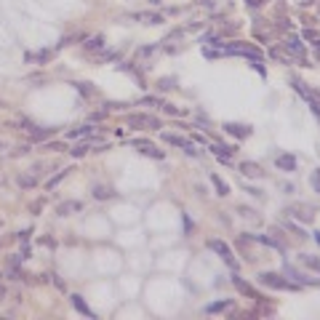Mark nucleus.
Returning a JSON list of instances; mask_svg holds the SVG:
<instances>
[{
    "instance_id": "obj_20",
    "label": "nucleus",
    "mask_w": 320,
    "mask_h": 320,
    "mask_svg": "<svg viewBox=\"0 0 320 320\" xmlns=\"http://www.w3.org/2000/svg\"><path fill=\"white\" fill-rule=\"evenodd\" d=\"M312 187H315V192H320V168L312 174Z\"/></svg>"
},
{
    "instance_id": "obj_6",
    "label": "nucleus",
    "mask_w": 320,
    "mask_h": 320,
    "mask_svg": "<svg viewBox=\"0 0 320 320\" xmlns=\"http://www.w3.org/2000/svg\"><path fill=\"white\" fill-rule=\"evenodd\" d=\"M136 150H139V152H144V155H152V158H163V152H158L155 150V147H152L150 144V141H136Z\"/></svg>"
},
{
    "instance_id": "obj_13",
    "label": "nucleus",
    "mask_w": 320,
    "mask_h": 320,
    "mask_svg": "<svg viewBox=\"0 0 320 320\" xmlns=\"http://www.w3.org/2000/svg\"><path fill=\"white\" fill-rule=\"evenodd\" d=\"M91 131H94L91 125H83V128H75V131H70L67 136H70V139H80V136H88Z\"/></svg>"
},
{
    "instance_id": "obj_21",
    "label": "nucleus",
    "mask_w": 320,
    "mask_h": 320,
    "mask_svg": "<svg viewBox=\"0 0 320 320\" xmlns=\"http://www.w3.org/2000/svg\"><path fill=\"white\" fill-rule=\"evenodd\" d=\"M101 43H104L101 38H91L88 40V48H101Z\"/></svg>"
},
{
    "instance_id": "obj_17",
    "label": "nucleus",
    "mask_w": 320,
    "mask_h": 320,
    "mask_svg": "<svg viewBox=\"0 0 320 320\" xmlns=\"http://www.w3.org/2000/svg\"><path fill=\"white\" fill-rule=\"evenodd\" d=\"M110 195H112L110 187H96L94 190V198H110Z\"/></svg>"
},
{
    "instance_id": "obj_23",
    "label": "nucleus",
    "mask_w": 320,
    "mask_h": 320,
    "mask_svg": "<svg viewBox=\"0 0 320 320\" xmlns=\"http://www.w3.org/2000/svg\"><path fill=\"white\" fill-rule=\"evenodd\" d=\"M85 150H88V147H75V150H72V155H75V158H80Z\"/></svg>"
},
{
    "instance_id": "obj_26",
    "label": "nucleus",
    "mask_w": 320,
    "mask_h": 320,
    "mask_svg": "<svg viewBox=\"0 0 320 320\" xmlns=\"http://www.w3.org/2000/svg\"><path fill=\"white\" fill-rule=\"evenodd\" d=\"M0 227H3V221H0Z\"/></svg>"
},
{
    "instance_id": "obj_9",
    "label": "nucleus",
    "mask_w": 320,
    "mask_h": 320,
    "mask_svg": "<svg viewBox=\"0 0 320 320\" xmlns=\"http://www.w3.org/2000/svg\"><path fill=\"white\" fill-rule=\"evenodd\" d=\"M70 171H72V168H61V171H59V174H56V176H54V179H48V181H45V187H48V190H54V187H56V184H59V181H61V179H67V176H70Z\"/></svg>"
},
{
    "instance_id": "obj_16",
    "label": "nucleus",
    "mask_w": 320,
    "mask_h": 320,
    "mask_svg": "<svg viewBox=\"0 0 320 320\" xmlns=\"http://www.w3.org/2000/svg\"><path fill=\"white\" fill-rule=\"evenodd\" d=\"M211 181L216 184V190H219V195H227V184L219 179V176H211Z\"/></svg>"
},
{
    "instance_id": "obj_1",
    "label": "nucleus",
    "mask_w": 320,
    "mask_h": 320,
    "mask_svg": "<svg viewBox=\"0 0 320 320\" xmlns=\"http://www.w3.org/2000/svg\"><path fill=\"white\" fill-rule=\"evenodd\" d=\"M259 280L264 285H270V288H278V291H296L299 285L296 283H291V280H283L280 275H275V272H261Z\"/></svg>"
},
{
    "instance_id": "obj_14",
    "label": "nucleus",
    "mask_w": 320,
    "mask_h": 320,
    "mask_svg": "<svg viewBox=\"0 0 320 320\" xmlns=\"http://www.w3.org/2000/svg\"><path fill=\"white\" fill-rule=\"evenodd\" d=\"M48 56V51H38V54H27V61H45Z\"/></svg>"
},
{
    "instance_id": "obj_5",
    "label": "nucleus",
    "mask_w": 320,
    "mask_h": 320,
    "mask_svg": "<svg viewBox=\"0 0 320 320\" xmlns=\"http://www.w3.org/2000/svg\"><path fill=\"white\" fill-rule=\"evenodd\" d=\"M128 123L131 125H147V128H160V123L155 118H150V115H131Z\"/></svg>"
},
{
    "instance_id": "obj_2",
    "label": "nucleus",
    "mask_w": 320,
    "mask_h": 320,
    "mask_svg": "<svg viewBox=\"0 0 320 320\" xmlns=\"http://www.w3.org/2000/svg\"><path fill=\"white\" fill-rule=\"evenodd\" d=\"M208 248L216 251V254H219L221 259L232 267V270H238V261H235V256H232V251H230V245H227V243H221V240H208Z\"/></svg>"
},
{
    "instance_id": "obj_3",
    "label": "nucleus",
    "mask_w": 320,
    "mask_h": 320,
    "mask_svg": "<svg viewBox=\"0 0 320 320\" xmlns=\"http://www.w3.org/2000/svg\"><path fill=\"white\" fill-rule=\"evenodd\" d=\"M70 304L75 307V310L80 312V315H85V318H94V310H91V307L85 304V299H83V296L72 294V296H70Z\"/></svg>"
},
{
    "instance_id": "obj_24",
    "label": "nucleus",
    "mask_w": 320,
    "mask_h": 320,
    "mask_svg": "<svg viewBox=\"0 0 320 320\" xmlns=\"http://www.w3.org/2000/svg\"><path fill=\"white\" fill-rule=\"evenodd\" d=\"M0 299H5V285H0Z\"/></svg>"
},
{
    "instance_id": "obj_8",
    "label": "nucleus",
    "mask_w": 320,
    "mask_h": 320,
    "mask_svg": "<svg viewBox=\"0 0 320 320\" xmlns=\"http://www.w3.org/2000/svg\"><path fill=\"white\" fill-rule=\"evenodd\" d=\"M27 131H30L32 141H43V139H48L51 136V128H27Z\"/></svg>"
},
{
    "instance_id": "obj_27",
    "label": "nucleus",
    "mask_w": 320,
    "mask_h": 320,
    "mask_svg": "<svg viewBox=\"0 0 320 320\" xmlns=\"http://www.w3.org/2000/svg\"><path fill=\"white\" fill-rule=\"evenodd\" d=\"M0 107H3V101H0Z\"/></svg>"
},
{
    "instance_id": "obj_4",
    "label": "nucleus",
    "mask_w": 320,
    "mask_h": 320,
    "mask_svg": "<svg viewBox=\"0 0 320 320\" xmlns=\"http://www.w3.org/2000/svg\"><path fill=\"white\" fill-rule=\"evenodd\" d=\"M163 139H165V141H171V144H176V147H184V150L190 152V155H198V150H195V147H192V144H190V141H187V139H181V136H174V134H163Z\"/></svg>"
},
{
    "instance_id": "obj_12",
    "label": "nucleus",
    "mask_w": 320,
    "mask_h": 320,
    "mask_svg": "<svg viewBox=\"0 0 320 320\" xmlns=\"http://www.w3.org/2000/svg\"><path fill=\"white\" fill-rule=\"evenodd\" d=\"M136 19L147 21V24H158V21H163V16H158V14H136Z\"/></svg>"
},
{
    "instance_id": "obj_15",
    "label": "nucleus",
    "mask_w": 320,
    "mask_h": 320,
    "mask_svg": "<svg viewBox=\"0 0 320 320\" xmlns=\"http://www.w3.org/2000/svg\"><path fill=\"white\" fill-rule=\"evenodd\" d=\"M227 131H230V134H235V136H248V134H251L248 128H243V125H227Z\"/></svg>"
},
{
    "instance_id": "obj_22",
    "label": "nucleus",
    "mask_w": 320,
    "mask_h": 320,
    "mask_svg": "<svg viewBox=\"0 0 320 320\" xmlns=\"http://www.w3.org/2000/svg\"><path fill=\"white\" fill-rule=\"evenodd\" d=\"M288 43H291V48H294L296 54H301V45H299V40H288Z\"/></svg>"
},
{
    "instance_id": "obj_11",
    "label": "nucleus",
    "mask_w": 320,
    "mask_h": 320,
    "mask_svg": "<svg viewBox=\"0 0 320 320\" xmlns=\"http://www.w3.org/2000/svg\"><path fill=\"white\" fill-rule=\"evenodd\" d=\"M16 181H19V187H35L38 184L35 176H27V174H19V176H16Z\"/></svg>"
},
{
    "instance_id": "obj_10",
    "label": "nucleus",
    "mask_w": 320,
    "mask_h": 320,
    "mask_svg": "<svg viewBox=\"0 0 320 320\" xmlns=\"http://www.w3.org/2000/svg\"><path fill=\"white\" fill-rule=\"evenodd\" d=\"M278 165H280V168H285V171H291V168H296V158L280 155V158H278Z\"/></svg>"
},
{
    "instance_id": "obj_18",
    "label": "nucleus",
    "mask_w": 320,
    "mask_h": 320,
    "mask_svg": "<svg viewBox=\"0 0 320 320\" xmlns=\"http://www.w3.org/2000/svg\"><path fill=\"white\" fill-rule=\"evenodd\" d=\"M304 264L310 267V270H318L320 272V259H310V256H304Z\"/></svg>"
},
{
    "instance_id": "obj_25",
    "label": "nucleus",
    "mask_w": 320,
    "mask_h": 320,
    "mask_svg": "<svg viewBox=\"0 0 320 320\" xmlns=\"http://www.w3.org/2000/svg\"><path fill=\"white\" fill-rule=\"evenodd\" d=\"M315 238H318V243H320V232H315Z\"/></svg>"
},
{
    "instance_id": "obj_7",
    "label": "nucleus",
    "mask_w": 320,
    "mask_h": 320,
    "mask_svg": "<svg viewBox=\"0 0 320 320\" xmlns=\"http://www.w3.org/2000/svg\"><path fill=\"white\" fill-rule=\"evenodd\" d=\"M78 208H80L78 200H70V203H61L59 208H56V214H59V216H70L72 211H78Z\"/></svg>"
},
{
    "instance_id": "obj_19",
    "label": "nucleus",
    "mask_w": 320,
    "mask_h": 320,
    "mask_svg": "<svg viewBox=\"0 0 320 320\" xmlns=\"http://www.w3.org/2000/svg\"><path fill=\"white\" fill-rule=\"evenodd\" d=\"M224 307H230V301H216V304L208 307V312H219V310H224Z\"/></svg>"
}]
</instances>
